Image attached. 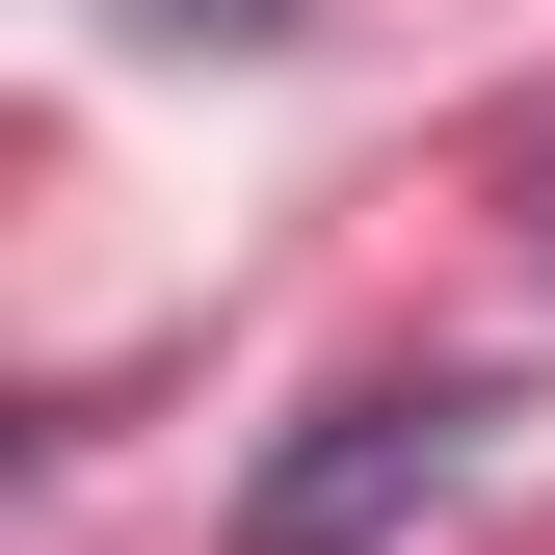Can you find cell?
<instances>
[{
	"instance_id": "obj_1",
	"label": "cell",
	"mask_w": 555,
	"mask_h": 555,
	"mask_svg": "<svg viewBox=\"0 0 555 555\" xmlns=\"http://www.w3.org/2000/svg\"><path fill=\"white\" fill-rule=\"evenodd\" d=\"M476 424H503L476 371H371V397H318V424L238 476V555H397V529H450V503H476Z\"/></svg>"
},
{
	"instance_id": "obj_2",
	"label": "cell",
	"mask_w": 555,
	"mask_h": 555,
	"mask_svg": "<svg viewBox=\"0 0 555 555\" xmlns=\"http://www.w3.org/2000/svg\"><path fill=\"white\" fill-rule=\"evenodd\" d=\"M132 27H159V53H292L318 0H132Z\"/></svg>"
},
{
	"instance_id": "obj_3",
	"label": "cell",
	"mask_w": 555,
	"mask_h": 555,
	"mask_svg": "<svg viewBox=\"0 0 555 555\" xmlns=\"http://www.w3.org/2000/svg\"><path fill=\"white\" fill-rule=\"evenodd\" d=\"M529 238H555V159H529Z\"/></svg>"
}]
</instances>
